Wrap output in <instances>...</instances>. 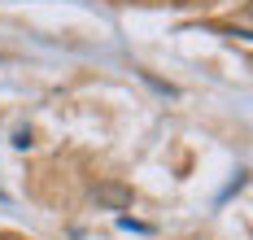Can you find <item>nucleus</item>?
Wrapping results in <instances>:
<instances>
[{
  "instance_id": "f257e3e1",
  "label": "nucleus",
  "mask_w": 253,
  "mask_h": 240,
  "mask_svg": "<svg viewBox=\"0 0 253 240\" xmlns=\"http://www.w3.org/2000/svg\"><path fill=\"white\" fill-rule=\"evenodd\" d=\"M101 205H109V210H131V188H123V184H96V192H92Z\"/></svg>"
}]
</instances>
